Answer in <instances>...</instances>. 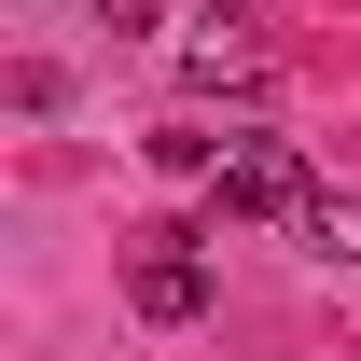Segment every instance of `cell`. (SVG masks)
<instances>
[{"label": "cell", "instance_id": "5", "mask_svg": "<svg viewBox=\"0 0 361 361\" xmlns=\"http://www.w3.org/2000/svg\"><path fill=\"white\" fill-rule=\"evenodd\" d=\"M97 28H111V42H153V28H167V0H97Z\"/></svg>", "mask_w": 361, "mask_h": 361}, {"label": "cell", "instance_id": "1", "mask_svg": "<svg viewBox=\"0 0 361 361\" xmlns=\"http://www.w3.org/2000/svg\"><path fill=\"white\" fill-rule=\"evenodd\" d=\"M306 153H292V139H236V167L209 180V223H306Z\"/></svg>", "mask_w": 361, "mask_h": 361}, {"label": "cell", "instance_id": "2", "mask_svg": "<svg viewBox=\"0 0 361 361\" xmlns=\"http://www.w3.org/2000/svg\"><path fill=\"white\" fill-rule=\"evenodd\" d=\"M264 14H250V0H209V14H195V56H180V84L195 97H264Z\"/></svg>", "mask_w": 361, "mask_h": 361}, {"label": "cell", "instance_id": "4", "mask_svg": "<svg viewBox=\"0 0 361 361\" xmlns=\"http://www.w3.org/2000/svg\"><path fill=\"white\" fill-rule=\"evenodd\" d=\"M292 236H306L319 264H361V195H334V180H319V195H306V223H292Z\"/></svg>", "mask_w": 361, "mask_h": 361}, {"label": "cell", "instance_id": "3", "mask_svg": "<svg viewBox=\"0 0 361 361\" xmlns=\"http://www.w3.org/2000/svg\"><path fill=\"white\" fill-rule=\"evenodd\" d=\"M126 306L180 334V319H209V264H195V250L167 236V250H139V264H126Z\"/></svg>", "mask_w": 361, "mask_h": 361}]
</instances>
